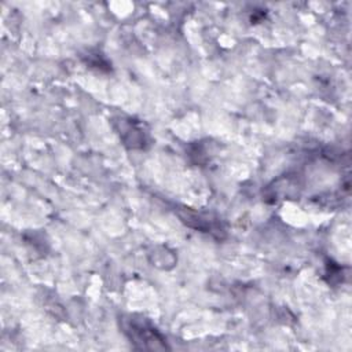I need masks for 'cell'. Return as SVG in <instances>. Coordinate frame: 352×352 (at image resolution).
<instances>
[{"mask_svg":"<svg viewBox=\"0 0 352 352\" xmlns=\"http://www.w3.org/2000/svg\"><path fill=\"white\" fill-rule=\"evenodd\" d=\"M125 331L128 333L132 342L139 344L140 348H147V349L166 348L164 338L157 333V330L142 320L138 322L135 319H129L128 324L125 326Z\"/></svg>","mask_w":352,"mask_h":352,"instance_id":"cell-1","label":"cell"}]
</instances>
